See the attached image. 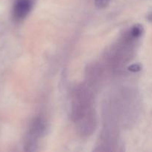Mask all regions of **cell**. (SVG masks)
Instances as JSON below:
<instances>
[{"mask_svg":"<svg viewBox=\"0 0 152 152\" xmlns=\"http://www.w3.org/2000/svg\"><path fill=\"white\" fill-rule=\"evenodd\" d=\"M46 126L45 122L42 119L37 118L34 120L30 127L26 140V145L28 151H34L37 145V140L41 137L46 132Z\"/></svg>","mask_w":152,"mask_h":152,"instance_id":"obj_1","label":"cell"},{"mask_svg":"<svg viewBox=\"0 0 152 152\" xmlns=\"http://www.w3.org/2000/svg\"><path fill=\"white\" fill-rule=\"evenodd\" d=\"M32 7L31 0H16L13 7V16L16 20L25 19Z\"/></svg>","mask_w":152,"mask_h":152,"instance_id":"obj_2","label":"cell"},{"mask_svg":"<svg viewBox=\"0 0 152 152\" xmlns=\"http://www.w3.org/2000/svg\"><path fill=\"white\" fill-rule=\"evenodd\" d=\"M143 34V28L142 25H136L134 27H132V28L131 29V31H129V35L131 37H133L134 39H137L139 38Z\"/></svg>","mask_w":152,"mask_h":152,"instance_id":"obj_3","label":"cell"},{"mask_svg":"<svg viewBox=\"0 0 152 152\" xmlns=\"http://www.w3.org/2000/svg\"><path fill=\"white\" fill-rule=\"evenodd\" d=\"M111 0H94L95 4L98 8L103 9L108 6Z\"/></svg>","mask_w":152,"mask_h":152,"instance_id":"obj_4","label":"cell"},{"mask_svg":"<svg viewBox=\"0 0 152 152\" xmlns=\"http://www.w3.org/2000/svg\"><path fill=\"white\" fill-rule=\"evenodd\" d=\"M129 69L132 71H139L140 67H139V65H133L130 67Z\"/></svg>","mask_w":152,"mask_h":152,"instance_id":"obj_5","label":"cell"},{"mask_svg":"<svg viewBox=\"0 0 152 152\" xmlns=\"http://www.w3.org/2000/svg\"><path fill=\"white\" fill-rule=\"evenodd\" d=\"M148 19L150 22H152V13H150V14L148 16Z\"/></svg>","mask_w":152,"mask_h":152,"instance_id":"obj_6","label":"cell"}]
</instances>
